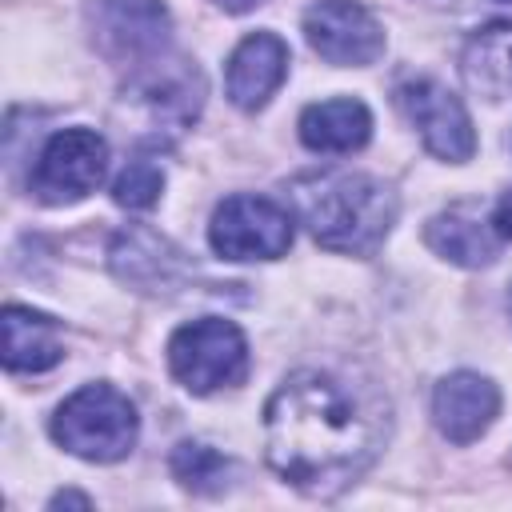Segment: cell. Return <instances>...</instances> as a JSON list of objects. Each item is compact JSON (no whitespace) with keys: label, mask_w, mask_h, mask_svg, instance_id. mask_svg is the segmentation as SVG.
Wrapping results in <instances>:
<instances>
[{"label":"cell","mask_w":512,"mask_h":512,"mask_svg":"<svg viewBox=\"0 0 512 512\" xmlns=\"http://www.w3.org/2000/svg\"><path fill=\"white\" fill-rule=\"evenodd\" d=\"M384 420L344 380L292 372L264 408L268 464L308 496H336L380 452Z\"/></svg>","instance_id":"1"},{"label":"cell","mask_w":512,"mask_h":512,"mask_svg":"<svg viewBox=\"0 0 512 512\" xmlns=\"http://www.w3.org/2000/svg\"><path fill=\"white\" fill-rule=\"evenodd\" d=\"M292 204L320 248L364 256L396 224V192L364 172H316L292 184Z\"/></svg>","instance_id":"2"},{"label":"cell","mask_w":512,"mask_h":512,"mask_svg":"<svg viewBox=\"0 0 512 512\" xmlns=\"http://www.w3.org/2000/svg\"><path fill=\"white\" fill-rule=\"evenodd\" d=\"M136 432H140L136 408L112 384H84L52 416V440L64 452L96 464L124 460L136 444Z\"/></svg>","instance_id":"3"},{"label":"cell","mask_w":512,"mask_h":512,"mask_svg":"<svg viewBox=\"0 0 512 512\" xmlns=\"http://www.w3.org/2000/svg\"><path fill=\"white\" fill-rule=\"evenodd\" d=\"M168 368L196 396H208V392L228 388V384H240L244 372H248L244 332L224 316H200V320H192V324L172 332Z\"/></svg>","instance_id":"4"},{"label":"cell","mask_w":512,"mask_h":512,"mask_svg":"<svg viewBox=\"0 0 512 512\" xmlns=\"http://www.w3.org/2000/svg\"><path fill=\"white\" fill-rule=\"evenodd\" d=\"M208 244L224 260H276L292 244V216L268 196H228L208 224Z\"/></svg>","instance_id":"5"},{"label":"cell","mask_w":512,"mask_h":512,"mask_svg":"<svg viewBox=\"0 0 512 512\" xmlns=\"http://www.w3.org/2000/svg\"><path fill=\"white\" fill-rule=\"evenodd\" d=\"M108 172V144L92 128H64L56 132L32 168L28 188L44 204H72L88 196Z\"/></svg>","instance_id":"6"},{"label":"cell","mask_w":512,"mask_h":512,"mask_svg":"<svg viewBox=\"0 0 512 512\" xmlns=\"http://www.w3.org/2000/svg\"><path fill=\"white\" fill-rule=\"evenodd\" d=\"M396 104L404 108V116L412 120V128L420 132V140L432 156L460 164L476 152V132L468 120V108L440 80H432V76L404 80L396 88Z\"/></svg>","instance_id":"7"},{"label":"cell","mask_w":512,"mask_h":512,"mask_svg":"<svg viewBox=\"0 0 512 512\" xmlns=\"http://www.w3.org/2000/svg\"><path fill=\"white\" fill-rule=\"evenodd\" d=\"M304 36L312 52L336 68H360L384 52L380 20L352 0H316L304 12Z\"/></svg>","instance_id":"8"},{"label":"cell","mask_w":512,"mask_h":512,"mask_svg":"<svg viewBox=\"0 0 512 512\" xmlns=\"http://www.w3.org/2000/svg\"><path fill=\"white\" fill-rule=\"evenodd\" d=\"M496 412H500V388L480 372H452L432 392L436 428L452 444H472L480 432L492 428Z\"/></svg>","instance_id":"9"},{"label":"cell","mask_w":512,"mask_h":512,"mask_svg":"<svg viewBox=\"0 0 512 512\" xmlns=\"http://www.w3.org/2000/svg\"><path fill=\"white\" fill-rule=\"evenodd\" d=\"M288 76V44L276 32H252L228 56V100L244 112L268 104Z\"/></svg>","instance_id":"10"},{"label":"cell","mask_w":512,"mask_h":512,"mask_svg":"<svg viewBox=\"0 0 512 512\" xmlns=\"http://www.w3.org/2000/svg\"><path fill=\"white\" fill-rule=\"evenodd\" d=\"M96 32L112 56H156L168 40V8L160 0H104Z\"/></svg>","instance_id":"11"},{"label":"cell","mask_w":512,"mask_h":512,"mask_svg":"<svg viewBox=\"0 0 512 512\" xmlns=\"http://www.w3.org/2000/svg\"><path fill=\"white\" fill-rule=\"evenodd\" d=\"M368 136H372V112L352 96L308 104L300 116V140L312 152H328V156L356 152L368 144Z\"/></svg>","instance_id":"12"},{"label":"cell","mask_w":512,"mask_h":512,"mask_svg":"<svg viewBox=\"0 0 512 512\" xmlns=\"http://www.w3.org/2000/svg\"><path fill=\"white\" fill-rule=\"evenodd\" d=\"M132 96L156 116V120H172V124H188L200 108L204 84L200 72L184 60L172 64H148L136 80H132Z\"/></svg>","instance_id":"13"},{"label":"cell","mask_w":512,"mask_h":512,"mask_svg":"<svg viewBox=\"0 0 512 512\" xmlns=\"http://www.w3.org/2000/svg\"><path fill=\"white\" fill-rule=\"evenodd\" d=\"M424 240L436 256L464 264V268H484L500 256V232L464 208H452V212H440L436 220H428Z\"/></svg>","instance_id":"14"},{"label":"cell","mask_w":512,"mask_h":512,"mask_svg":"<svg viewBox=\"0 0 512 512\" xmlns=\"http://www.w3.org/2000/svg\"><path fill=\"white\" fill-rule=\"evenodd\" d=\"M64 348L56 336V320L8 304L4 308V368L8 372H44L52 364H60Z\"/></svg>","instance_id":"15"},{"label":"cell","mask_w":512,"mask_h":512,"mask_svg":"<svg viewBox=\"0 0 512 512\" xmlns=\"http://www.w3.org/2000/svg\"><path fill=\"white\" fill-rule=\"evenodd\" d=\"M112 260H116V272L148 292H160V288H172L176 276H180V256L156 236V232H124L112 248Z\"/></svg>","instance_id":"16"},{"label":"cell","mask_w":512,"mask_h":512,"mask_svg":"<svg viewBox=\"0 0 512 512\" xmlns=\"http://www.w3.org/2000/svg\"><path fill=\"white\" fill-rule=\"evenodd\" d=\"M464 80L484 96H508L512 92V24H488L480 28L464 48Z\"/></svg>","instance_id":"17"},{"label":"cell","mask_w":512,"mask_h":512,"mask_svg":"<svg viewBox=\"0 0 512 512\" xmlns=\"http://www.w3.org/2000/svg\"><path fill=\"white\" fill-rule=\"evenodd\" d=\"M172 476H176L184 488H192V492H200V496H212V492H220V488L228 484L232 464H228L216 448L188 440V444H180V448L172 452Z\"/></svg>","instance_id":"18"},{"label":"cell","mask_w":512,"mask_h":512,"mask_svg":"<svg viewBox=\"0 0 512 512\" xmlns=\"http://www.w3.org/2000/svg\"><path fill=\"white\" fill-rule=\"evenodd\" d=\"M160 188H164V172H160V164H152L148 156H136V160H128V168L116 176V184H112V200L120 204V208H152L156 200H160Z\"/></svg>","instance_id":"19"},{"label":"cell","mask_w":512,"mask_h":512,"mask_svg":"<svg viewBox=\"0 0 512 512\" xmlns=\"http://www.w3.org/2000/svg\"><path fill=\"white\" fill-rule=\"evenodd\" d=\"M492 228H496L500 236H508V240H512V192H504V200L496 204V216H492Z\"/></svg>","instance_id":"20"},{"label":"cell","mask_w":512,"mask_h":512,"mask_svg":"<svg viewBox=\"0 0 512 512\" xmlns=\"http://www.w3.org/2000/svg\"><path fill=\"white\" fill-rule=\"evenodd\" d=\"M60 504H80V508H88L92 500L80 496V492H60V496H52V508H60Z\"/></svg>","instance_id":"21"},{"label":"cell","mask_w":512,"mask_h":512,"mask_svg":"<svg viewBox=\"0 0 512 512\" xmlns=\"http://www.w3.org/2000/svg\"><path fill=\"white\" fill-rule=\"evenodd\" d=\"M220 8H228V12H248V8H256L260 0H216Z\"/></svg>","instance_id":"22"},{"label":"cell","mask_w":512,"mask_h":512,"mask_svg":"<svg viewBox=\"0 0 512 512\" xmlns=\"http://www.w3.org/2000/svg\"><path fill=\"white\" fill-rule=\"evenodd\" d=\"M508 312H512V292H508Z\"/></svg>","instance_id":"23"}]
</instances>
